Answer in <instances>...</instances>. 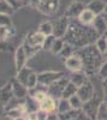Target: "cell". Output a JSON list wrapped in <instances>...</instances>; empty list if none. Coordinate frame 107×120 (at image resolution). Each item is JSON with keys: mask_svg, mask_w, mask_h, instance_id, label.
Masks as SVG:
<instances>
[{"mask_svg": "<svg viewBox=\"0 0 107 120\" xmlns=\"http://www.w3.org/2000/svg\"><path fill=\"white\" fill-rule=\"evenodd\" d=\"M88 75L84 70H80V71H73L71 77H70V81L72 83H75L77 86H81L82 84H84L87 81H88Z\"/></svg>", "mask_w": 107, "mask_h": 120, "instance_id": "obj_14", "label": "cell"}, {"mask_svg": "<svg viewBox=\"0 0 107 120\" xmlns=\"http://www.w3.org/2000/svg\"><path fill=\"white\" fill-rule=\"evenodd\" d=\"M98 75L102 81L107 78V61H103V64L100 66L99 71H98Z\"/></svg>", "mask_w": 107, "mask_h": 120, "instance_id": "obj_32", "label": "cell"}, {"mask_svg": "<svg viewBox=\"0 0 107 120\" xmlns=\"http://www.w3.org/2000/svg\"><path fill=\"white\" fill-rule=\"evenodd\" d=\"M48 1H51V0H40V3H38V4H45V3H48Z\"/></svg>", "mask_w": 107, "mask_h": 120, "instance_id": "obj_39", "label": "cell"}, {"mask_svg": "<svg viewBox=\"0 0 107 120\" xmlns=\"http://www.w3.org/2000/svg\"><path fill=\"white\" fill-rule=\"evenodd\" d=\"M69 83V81L66 79V77H61L60 79H58V81L53 82L52 84H50L47 86V94L54 97L55 100H59L61 96H63V91L66 86V84Z\"/></svg>", "mask_w": 107, "mask_h": 120, "instance_id": "obj_3", "label": "cell"}, {"mask_svg": "<svg viewBox=\"0 0 107 120\" xmlns=\"http://www.w3.org/2000/svg\"><path fill=\"white\" fill-rule=\"evenodd\" d=\"M106 4L103 0H92V1L87 5V8L92 10V11L98 16V15H101L105 11V7H106Z\"/></svg>", "mask_w": 107, "mask_h": 120, "instance_id": "obj_16", "label": "cell"}, {"mask_svg": "<svg viewBox=\"0 0 107 120\" xmlns=\"http://www.w3.org/2000/svg\"><path fill=\"white\" fill-rule=\"evenodd\" d=\"M61 77H64V73L60 71H47V72H42L40 75H37V82L45 86H48L53 82L60 79Z\"/></svg>", "mask_w": 107, "mask_h": 120, "instance_id": "obj_6", "label": "cell"}, {"mask_svg": "<svg viewBox=\"0 0 107 120\" xmlns=\"http://www.w3.org/2000/svg\"><path fill=\"white\" fill-rule=\"evenodd\" d=\"M64 45H65V40H64V37H57L55 38V41H54V43H53V46H52V49H51V52L53 53V54H59L60 53V51L63 49V47H64Z\"/></svg>", "mask_w": 107, "mask_h": 120, "instance_id": "obj_28", "label": "cell"}, {"mask_svg": "<svg viewBox=\"0 0 107 120\" xmlns=\"http://www.w3.org/2000/svg\"><path fill=\"white\" fill-rule=\"evenodd\" d=\"M27 60H28V55H27V53H25V49H24L23 45H21V46L16 49V53H15V63H16L17 71L25 66Z\"/></svg>", "mask_w": 107, "mask_h": 120, "instance_id": "obj_12", "label": "cell"}, {"mask_svg": "<svg viewBox=\"0 0 107 120\" xmlns=\"http://www.w3.org/2000/svg\"><path fill=\"white\" fill-rule=\"evenodd\" d=\"M4 113V106H3V103L0 102V114H3Z\"/></svg>", "mask_w": 107, "mask_h": 120, "instance_id": "obj_38", "label": "cell"}, {"mask_svg": "<svg viewBox=\"0 0 107 120\" xmlns=\"http://www.w3.org/2000/svg\"><path fill=\"white\" fill-rule=\"evenodd\" d=\"M38 3H40V0H29V4H30L33 7H36V8H37Z\"/></svg>", "mask_w": 107, "mask_h": 120, "instance_id": "obj_36", "label": "cell"}, {"mask_svg": "<svg viewBox=\"0 0 107 120\" xmlns=\"http://www.w3.org/2000/svg\"><path fill=\"white\" fill-rule=\"evenodd\" d=\"M16 10L7 3V0H0V13L11 16Z\"/></svg>", "mask_w": 107, "mask_h": 120, "instance_id": "obj_25", "label": "cell"}, {"mask_svg": "<svg viewBox=\"0 0 107 120\" xmlns=\"http://www.w3.org/2000/svg\"><path fill=\"white\" fill-rule=\"evenodd\" d=\"M103 91H105V95H107V78L103 79Z\"/></svg>", "mask_w": 107, "mask_h": 120, "instance_id": "obj_37", "label": "cell"}, {"mask_svg": "<svg viewBox=\"0 0 107 120\" xmlns=\"http://www.w3.org/2000/svg\"><path fill=\"white\" fill-rule=\"evenodd\" d=\"M57 100L52 96L48 95L43 101L40 103V108L46 111L47 113H53V112H57ZM58 113V112H57Z\"/></svg>", "mask_w": 107, "mask_h": 120, "instance_id": "obj_13", "label": "cell"}, {"mask_svg": "<svg viewBox=\"0 0 107 120\" xmlns=\"http://www.w3.org/2000/svg\"><path fill=\"white\" fill-rule=\"evenodd\" d=\"M85 7L87 6L83 4V1H81V0H75V1H72L69 5V7L65 10L64 16H66L70 19H78L80 15L82 13V11Z\"/></svg>", "mask_w": 107, "mask_h": 120, "instance_id": "obj_7", "label": "cell"}, {"mask_svg": "<svg viewBox=\"0 0 107 120\" xmlns=\"http://www.w3.org/2000/svg\"><path fill=\"white\" fill-rule=\"evenodd\" d=\"M65 66L70 70V71H80V70H83V61L82 58L77 54L76 52L69 56L67 59H65Z\"/></svg>", "mask_w": 107, "mask_h": 120, "instance_id": "obj_9", "label": "cell"}, {"mask_svg": "<svg viewBox=\"0 0 107 120\" xmlns=\"http://www.w3.org/2000/svg\"><path fill=\"white\" fill-rule=\"evenodd\" d=\"M25 108H27V113H33V112H37L40 109V103L31 96L28 95L25 97Z\"/></svg>", "mask_w": 107, "mask_h": 120, "instance_id": "obj_22", "label": "cell"}, {"mask_svg": "<svg viewBox=\"0 0 107 120\" xmlns=\"http://www.w3.org/2000/svg\"><path fill=\"white\" fill-rule=\"evenodd\" d=\"M23 1H24V5L25 4H29V0H23Z\"/></svg>", "mask_w": 107, "mask_h": 120, "instance_id": "obj_43", "label": "cell"}, {"mask_svg": "<svg viewBox=\"0 0 107 120\" xmlns=\"http://www.w3.org/2000/svg\"><path fill=\"white\" fill-rule=\"evenodd\" d=\"M105 100H107V95H106V98H105Z\"/></svg>", "mask_w": 107, "mask_h": 120, "instance_id": "obj_45", "label": "cell"}, {"mask_svg": "<svg viewBox=\"0 0 107 120\" xmlns=\"http://www.w3.org/2000/svg\"><path fill=\"white\" fill-rule=\"evenodd\" d=\"M96 119L98 120H107V101H103L100 103L99 109H98V114H96Z\"/></svg>", "mask_w": 107, "mask_h": 120, "instance_id": "obj_26", "label": "cell"}, {"mask_svg": "<svg viewBox=\"0 0 107 120\" xmlns=\"http://www.w3.org/2000/svg\"><path fill=\"white\" fill-rule=\"evenodd\" d=\"M76 52V49H75V47L71 45V43H69V42H66L65 41V45H64V47H63V49L60 51V53L58 54L61 59H67L69 56H71L73 53Z\"/></svg>", "mask_w": 107, "mask_h": 120, "instance_id": "obj_23", "label": "cell"}, {"mask_svg": "<svg viewBox=\"0 0 107 120\" xmlns=\"http://www.w3.org/2000/svg\"><path fill=\"white\" fill-rule=\"evenodd\" d=\"M77 90H78V86H77L75 83H72L71 81H69V83L66 84L64 91H63V96L61 97H65V98H70L72 95L77 94Z\"/></svg>", "mask_w": 107, "mask_h": 120, "instance_id": "obj_24", "label": "cell"}, {"mask_svg": "<svg viewBox=\"0 0 107 120\" xmlns=\"http://www.w3.org/2000/svg\"><path fill=\"white\" fill-rule=\"evenodd\" d=\"M55 36L52 34V35H47L46 37H45V40H43V43H42V49L43 51H51L52 49V46H53V43H54V41H55Z\"/></svg>", "mask_w": 107, "mask_h": 120, "instance_id": "obj_29", "label": "cell"}, {"mask_svg": "<svg viewBox=\"0 0 107 120\" xmlns=\"http://www.w3.org/2000/svg\"><path fill=\"white\" fill-rule=\"evenodd\" d=\"M70 18L63 16L53 22V35L55 37H64L70 25Z\"/></svg>", "mask_w": 107, "mask_h": 120, "instance_id": "obj_4", "label": "cell"}, {"mask_svg": "<svg viewBox=\"0 0 107 120\" xmlns=\"http://www.w3.org/2000/svg\"><path fill=\"white\" fill-rule=\"evenodd\" d=\"M7 3L11 5L15 10H17V8H19L21 6L24 5V1H23V0H7Z\"/></svg>", "mask_w": 107, "mask_h": 120, "instance_id": "obj_34", "label": "cell"}, {"mask_svg": "<svg viewBox=\"0 0 107 120\" xmlns=\"http://www.w3.org/2000/svg\"><path fill=\"white\" fill-rule=\"evenodd\" d=\"M92 25L95 28V30H96V31H98L100 35H102L106 30H107V23H106L105 15H103V13L98 15V16L95 17V19H94V22H93Z\"/></svg>", "mask_w": 107, "mask_h": 120, "instance_id": "obj_15", "label": "cell"}, {"mask_svg": "<svg viewBox=\"0 0 107 120\" xmlns=\"http://www.w3.org/2000/svg\"><path fill=\"white\" fill-rule=\"evenodd\" d=\"M8 25H12L10 16L0 13V26H8Z\"/></svg>", "mask_w": 107, "mask_h": 120, "instance_id": "obj_33", "label": "cell"}, {"mask_svg": "<svg viewBox=\"0 0 107 120\" xmlns=\"http://www.w3.org/2000/svg\"><path fill=\"white\" fill-rule=\"evenodd\" d=\"M76 53L82 58L83 70L87 72L88 76L92 73H98L100 66L105 61L103 54L98 49L95 43L87 45L80 49H77Z\"/></svg>", "mask_w": 107, "mask_h": 120, "instance_id": "obj_2", "label": "cell"}, {"mask_svg": "<svg viewBox=\"0 0 107 120\" xmlns=\"http://www.w3.org/2000/svg\"><path fill=\"white\" fill-rule=\"evenodd\" d=\"M101 35L96 31L92 24L87 25V24L81 23L80 21L71 19L69 29H67V31L64 36V40L66 42L71 43L77 51V49H80L87 45L95 43L96 40Z\"/></svg>", "mask_w": 107, "mask_h": 120, "instance_id": "obj_1", "label": "cell"}, {"mask_svg": "<svg viewBox=\"0 0 107 120\" xmlns=\"http://www.w3.org/2000/svg\"><path fill=\"white\" fill-rule=\"evenodd\" d=\"M69 101H70L72 108H75V109H82V107H83V101H82L81 97L77 95V94L72 95V96L69 98Z\"/></svg>", "mask_w": 107, "mask_h": 120, "instance_id": "obj_30", "label": "cell"}, {"mask_svg": "<svg viewBox=\"0 0 107 120\" xmlns=\"http://www.w3.org/2000/svg\"><path fill=\"white\" fill-rule=\"evenodd\" d=\"M37 30L40 33H42L45 36L52 35L53 34V23H51V22H43V23H41L40 25H38Z\"/></svg>", "mask_w": 107, "mask_h": 120, "instance_id": "obj_27", "label": "cell"}, {"mask_svg": "<svg viewBox=\"0 0 107 120\" xmlns=\"http://www.w3.org/2000/svg\"><path fill=\"white\" fill-rule=\"evenodd\" d=\"M77 95L81 97V100L84 102L89 101L90 98H93L95 96V88L93 85V83L89 81H87L84 84H82L81 86H78V90H77Z\"/></svg>", "mask_w": 107, "mask_h": 120, "instance_id": "obj_8", "label": "cell"}, {"mask_svg": "<svg viewBox=\"0 0 107 120\" xmlns=\"http://www.w3.org/2000/svg\"><path fill=\"white\" fill-rule=\"evenodd\" d=\"M12 96H13V93H12L11 84H7L4 88H0V102L3 105L10 102V100H11Z\"/></svg>", "mask_w": 107, "mask_h": 120, "instance_id": "obj_19", "label": "cell"}, {"mask_svg": "<svg viewBox=\"0 0 107 120\" xmlns=\"http://www.w3.org/2000/svg\"><path fill=\"white\" fill-rule=\"evenodd\" d=\"M16 35V30L12 25L8 26H0V41L11 40Z\"/></svg>", "mask_w": 107, "mask_h": 120, "instance_id": "obj_21", "label": "cell"}, {"mask_svg": "<svg viewBox=\"0 0 107 120\" xmlns=\"http://www.w3.org/2000/svg\"><path fill=\"white\" fill-rule=\"evenodd\" d=\"M33 72H34V71H33V70H31L30 67H27V66H24V67H22L21 70H18L16 79H18V81L21 82L22 84H24V85L27 86L28 79H29V77H30V75H31Z\"/></svg>", "mask_w": 107, "mask_h": 120, "instance_id": "obj_18", "label": "cell"}, {"mask_svg": "<svg viewBox=\"0 0 107 120\" xmlns=\"http://www.w3.org/2000/svg\"><path fill=\"white\" fill-rule=\"evenodd\" d=\"M105 15V13H103ZM105 18H106V23H107V15H105Z\"/></svg>", "mask_w": 107, "mask_h": 120, "instance_id": "obj_44", "label": "cell"}, {"mask_svg": "<svg viewBox=\"0 0 107 120\" xmlns=\"http://www.w3.org/2000/svg\"><path fill=\"white\" fill-rule=\"evenodd\" d=\"M72 109V106L69 101V98H65V97H60L58 100V103H57V112L58 114H64L66 112H69Z\"/></svg>", "mask_w": 107, "mask_h": 120, "instance_id": "obj_20", "label": "cell"}, {"mask_svg": "<svg viewBox=\"0 0 107 120\" xmlns=\"http://www.w3.org/2000/svg\"><path fill=\"white\" fill-rule=\"evenodd\" d=\"M58 8H59V0H51V1L45 3V4H38L37 6L38 11L47 16H52L57 13Z\"/></svg>", "mask_w": 107, "mask_h": 120, "instance_id": "obj_10", "label": "cell"}, {"mask_svg": "<svg viewBox=\"0 0 107 120\" xmlns=\"http://www.w3.org/2000/svg\"><path fill=\"white\" fill-rule=\"evenodd\" d=\"M105 15H107V4H106V7H105V11H103Z\"/></svg>", "mask_w": 107, "mask_h": 120, "instance_id": "obj_41", "label": "cell"}, {"mask_svg": "<svg viewBox=\"0 0 107 120\" xmlns=\"http://www.w3.org/2000/svg\"><path fill=\"white\" fill-rule=\"evenodd\" d=\"M102 35H103V36H105V37H106V38H107V30H106V31H105V33H103V34H102Z\"/></svg>", "mask_w": 107, "mask_h": 120, "instance_id": "obj_42", "label": "cell"}, {"mask_svg": "<svg viewBox=\"0 0 107 120\" xmlns=\"http://www.w3.org/2000/svg\"><path fill=\"white\" fill-rule=\"evenodd\" d=\"M102 101H100V100L96 97V95L90 98L89 101H87L83 103V112L87 114V116H88V119H96V114H98V109H99V106Z\"/></svg>", "mask_w": 107, "mask_h": 120, "instance_id": "obj_5", "label": "cell"}, {"mask_svg": "<svg viewBox=\"0 0 107 120\" xmlns=\"http://www.w3.org/2000/svg\"><path fill=\"white\" fill-rule=\"evenodd\" d=\"M95 45H96V47H98V49L103 54L106 51H107V38L103 36V35H101L98 40H96V42H95Z\"/></svg>", "mask_w": 107, "mask_h": 120, "instance_id": "obj_31", "label": "cell"}, {"mask_svg": "<svg viewBox=\"0 0 107 120\" xmlns=\"http://www.w3.org/2000/svg\"><path fill=\"white\" fill-rule=\"evenodd\" d=\"M11 86H12V93H13V97L16 98H25L28 95H29V89L22 84L18 79H15L11 83Z\"/></svg>", "mask_w": 107, "mask_h": 120, "instance_id": "obj_11", "label": "cell"}, {"mask_svg": "<svg viewBox=\"0 0 107 120\" xmlns=\"http://www.w3.org/2000/svg\"><path fill=\"white\" fill-rule=\"evenodd\" d=\"M47 116H48V113L46 112V111H43V109H38L37 111V119H47Z\"/></svg>", "mask_w": 107, "mask_h": 120, "instance_id": "obj_35", "label": "cell"}, {"mask_svg": "<svg viewBox=\"0 0 107 120\" xmlns=\"http://www.w3.org/2000/svg\"><path fill=\"white\" fill-rule=\"evenodd\" d=\"M95 17H96V15L92 11V10H89V8H87V7H85L83 11H82V13L80 15L78 21H80L81 23H83V24L90 25V24H93Z\"/></svg>", "mask_w": 107, "mask_h": 120, "instance_id": "obj_17", "label": "cell"}, {"mask_svg": "<svg viewBox=\"0 0 107 120\" xmlns=\"http://www.w3.org/2000/svg\"><path fill=\"white\" fill-rule=\"evenodd\" d=\"M103 59H105V61H107V51L103 53Z\"/></svg>", "mask_w": 107, "mask_h": 120, "instance_id": "obj_40", "label": "cell"}]
</instances>
